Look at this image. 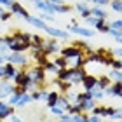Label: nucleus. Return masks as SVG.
<instances>
[{
    "mask_svg": "<svg viewBox=\"0 0 122 122\" xmlns=\"http://www.w3.org/2000/svg\"><path fill=\"white\" fill-rule=\"evenodd\" d=\"M30 38L31 35L28 33H16V35H10V37H5L4 42L7 44L9 51L12 52H23L30 47Z\"/></svg>",
    "mask_w": 122,
    "mask_h": 122,
    "instance_id": "obj_1",
    "label": "nucleus"
},
{
    "mask_svg": "<svg viewBox=\"0 0 122 122\" xmlns=\"http://www.w3.org/2000/svg\"><path fill=\"white\" fill-rule=\"evenodd\" d=\"M84 77H86V73H84V70H82L80 66L71 68V70L66 71V82H71V84H79V82H82Z\"/></svg>",
    "mask_w": 122,
    "mask_h": 122,
    "instance_id": "obj_2",
    "label": "nucleus"
},
{
    "mask_svg": "<svg viewBox=\"0 0 122 122\" xmlns=\"http://www.w3.org/2000/svg\"><path fill=\"white\" fill-rule=\"evenodd\" d=\"M28 77H30V82L33 86H40L44 82V70L40 66H35V68H31L28 71Z\"/></svg>",
    "mask_w": 122,
    "mask_h": 122,
    "instance_id": "obj_3",
    "label": "nucleus"
},
{
    "mask_svg": "<svg viewBox=\"0 0 122 122\" xmlns=\"http://www.w3.org/2000/svg\"><path fill=\"white\" fill-rule=\"evenodd\" d=\"M14 82H16V86L25 87L26 91L33 87V84L30 82V77H28V73H16V77H14Z\"/></svg>",
    "mask_w": 122,
    "mask_h": 122,
    "instance_id": "obj_4",
    "label": "nucleus"
},
{
    "mask_svg": "<svg viewBox=\"0 0 122 122\" xmlns=\"http://www.w3.org/2000/svg\"><path fill=\"white\" fill-rule=\"evenodd\" d=\"M5 61H9L12 65H26V56H23L21 52H12L5 56Z\"/></svg>",
    "mask_w": 122,
    "mask_h": 122,
    "instance_id": "obj_5",
    "label": "nucleus"
},
{
    "mask_svg": "<svg viewBox=\"0 0 122 122\" xmlns=\"http://www.w3.org/2000/svg\"><path fill=\"white\" fill-rule=\"evenodd\" d=\"M73 25H70L68 26V31H73L77 33V35H82V37H92L94 35V31L92 30H87V28H80V26H77L75 25V21H71Z\"/></svg>",
    "mask_w": 122,
    "mask_h": 122,
    "instance_id": "obj_6",
    "label": "nucleus"
},
{
    "mask_svg": "<svg viewBox=\"0 0 122 122\" xmlns=\"http://www.w3.org/2000/svg\"><path fill=\"white\" fill-rule=\"evenodd\" d=\"M9 7H10V10H12V12L19 14L21 18H25V19H28V18H30V14L26 12V9H23V5H19L18 2H12V4L9 5Z\"/></svg>",
    "mask_w": 122,
    "mask_h": 122,
    "instance_id": "obj_7",
    "label": "nucleus"
},
{
    "mask_svg": "<svg viewBox=\"0 0 122 122\" xmlns=\"http://www.w3.org/2000/svg\"><path fill=\"white\" fill-rule=\"evenodd\" d=\"M63 56H65V59L79 58V56H82V51L77 49V47H66V49H63Z\"/></svg>",
    "mask_w": 122,
    "mask_h": 122,
    "instance_id": "obj_8",
    "label": "nucleus"
},
{
    "mask_svg": "<svg viewBox=\"0 0 122 122\" xmlns=\"http://www.w3.org/2000/svg\"><path fill=\"white\" fill-rule=\"evenodd\" d=\"M103 92H107V94H113V96H117L120 98V94H122V89H120V82H115L113 86H108V87H105Z\"/></svg>",
    "mask_w": 122,
    "mask_h": 122,
    "instance_id": "obj_9",
    "label": "nucleus"
},
{
    "mask_svg": "<svg viewBox=\"0 0 122 122\" xmlns=\"http://www.w3.org/2000/svg\"><path fill=\"white\" fill-rule=\"evenodd\" d=\"M9 115H12V107H10V105H5V103H0V120L7 119Z\"/></svg>",
    "mask_w": 122,
    "mask_h": 122,
    "instance_id": "obj_10",
    "label": "nucleus"
},
{
    "mask_svg": "<svg viewBox=\"0 0 122 122\" xmlns=\"http://www.w3.org/2000/svg\"><path fill=\"white\" fill-rule=\"evenodd\" d=\"M46 31L49 33V35H52V37H59V38H66V37H68V33H66V31L58 30V28H52V26H46Z\"/></svg>",
    "mask_w": 122,
    "mask_h": 122,
    "instance_id": "obj_11",
    "label": "nucleus"
},
{
    "mask_svg": "<svg viewBox=\"0 0 122 122\" xmlns=\"http://www.w3.org/2000/svg\"><path fill=\"white\" fill-rule=\"evenodd\" d=\"M12 92V86L9 84V82H0V98H5V96H9V94Z\"/></svg>",
    "mask_w": 122,
    "mask_h": 122,
    "instance_id": "obj_12",
    "label": "nucleus"
},
{
    "mask_svg": "<svg viewBox=\"0 0 122 122\" xmlns=\"http://www.w3.org/2000/svg\"><path fill=\"white\" fill-rule=\"evenodd\" d=\"M4 70H5V77H4V79H14L16 73H18L12 63H10V65H4Z\"/></svg>",
    "mask_w": 122,
    "mask_h": 122,
    "instance_id": "obj_13",
    "label": "nucleus"
},
{
    "mask_svg": "<svg viewBox=\"0 0 122 122\" xmlns=\"http://www.w3.org/2000/svg\"><path fill=\"white\" fill-rule=\"evenodd\" d=\"M54 107H58V108H61L63 110V112H66V110L70 108V101L66 98H59L58 96V99H56V105H54Z\"/></svg>",
    "mask_w": 122,
    "mask_h": 122,
    "instance_id": "obj_14",
    "label": "nucleus"
},
{
    "mask_svg": "<svg viewBox=\"0 0 122 122\" xmlns=\"http://www.w3.org/2000/svg\"><path fill=\"white\" fill-rule=\"evenodd\" d=\"M26 21H28V23H31L33 26H37V28H42V30H46V26H47L46 23H44V19H40V18H31V16H30Z\"/></svg>",
    "mask_w": 122,
    "mask_h": 122,
    "instance_id": "obj_15",
    "label": "nucleus"
},
{
    "mask_svg": "<svg viewBox=\"0 0 122 122\" xmlns=\"http://www.w3.org/2000/svg\"><path fill=\"white\" fill-rule=\"evenodd\" d=\"M82 82H84V87H86V91H89V89H92V87L96 86V79H94V77H91V75H86Z\"/></svg>",
    "mask_w": 122,
    "mask_h": 122,
    "instance_id": "obj_16",
    "label": "nucleus"
},
{
    "mask_svg": "<svg viewBox=\"0 0 122 122\" xmlns=\"http://www.w3.org/2000/svg\"><path fill=\"white\" fill-rule=\"evenodd\" d=\"M30 101H31V96H30V94H26V92H23V94L18 98V101H16V107H23V105L30 103Z\"/></svg>",
    "mask_w": 122,
    "mask_h": 122,
    "instance_id": "obj_17",
    "label": "nucleus"
},
{
    "mask_svg": "<svg viewBox=\"0 0 122 122\" xmlns=\"http://www.w3.org/2000/svg\"><path fill=\"white\" fill-rule=\"evenodd\" d=\"M89 12H91V16H94V18H99V19H105V18H107V12H105L103 9H99V7L89 9Z\"/></svg>",
    "mask_w": 122,
    "mask_h": 122,
    "instance_id": "obj_18",
    "label": "nucleus"
},
{
    "mask_svg": "<svg viewBox=\"0 0 122 122\" xmlns=\"http://www.w3.org/2000/svg\"><path fill=\"white\" fill-rule=\"evenodd\" d=\"M89 94H91L92 98H96V99H98V98H101V96H103V89L96 84V86L92 87V89H89Z\"/></svg>",
    "mask_w": 122,
    "mask_h": 122,
    "instance_id": "obj_19",
    "label": "nucleus"
},
{
    "mask_svg": "<svg viewBox=\"0 0 122 122\" xmlns=\"http://www.w3.org/2000/svg\"><path fill=\"white\" fill-rule=\"evenodd\" d=\"M80 112H84V110H82V107L79 103H77V105H70V108H68V113L70 115H79Z\"/></svg>",
    "mask_w": 122,
    "mask_h": 122,
    "instance_id": "obj_20",
    "label": "nucleus"
},
{
    "mask_svg": "<svg viewBox=\"0 0 122 122\" xmlns=\"http://www.w3.org/2000/svg\"><path fill=\"white\" fill-rule=\"evenodd\" d=\"M96 84L101 87V89H105V87L110 86V79L108 77H99V79H96Z\"/></svg>",
    "mask_w": 122,
    "mask_h": 122,
    "instance_id": "obj_21",
    "label": "nucleus"
},
{
    "mask_svg": "<svg viewBox=\"0 0 122 122\" xmlns=\"http://www.w3.org/2000/svg\"><path fill=\"white\" fill-rule=\"evenodd\" d=\"M56 99H58V92H49V94H47V99H46V101L49 103V108L56 105Z\"/></svg>",
    "mask_w": 122,
    "mask_h": 122,
    "instance_id": "obj_22",
    "label": "nucleus"
},
{
    "mask_svg": "<svg viewBox=\"0 0 122 122\" xmlns=\"http://www.w3.org/2000/svg\"><path fill=\"white\" fill-rule=\"evenodd\" d=\"M77 10H79V12H80L82 16H84V18H89V16H91L89 9H87L84 4H77Z\"/></svg>",
    "mask_w": 122,
    "mask_h": 122,
    "instance_id": "obj_23",
    "label": "nucleus"
},
{
    "mask_svg": "<svg viewBox=\"0 0 122 122\" xmlns=\"http://www.w3.org/2000/svg\"><path fill=\"white\" fill-rule=\"evenodd\" d=\"M107 33H110L112 37H115V40H117V42L122 40V33H120V30H113V28H110V26H108V31H107Z\"/></svg>",
    "mask_w": 122,
    "mask_h": 122,
    "instance_id": "obj_24",
    "label": "nucleus"
},
{
    "mask_svg": "<svg viewBox=\"0 0 122 122\" xmlns=\"http://www.w3.org/2000/svg\"><path fill=\"white\" fill-rule=\"evenodd\" d=\"M9 54V47H7V44H5L4 40H0V56H7Z\"/></svg>",
    "mask_w": 122,
    "mask_h": 122,
    "instance_id": "obj_25",
    "label": "nucleus"
},
{
    "mask_svg": "<svg viewBox=\"0 0 122 122\" xmlns=\"http://www.w3.org/2000/svg\"><path fill=\"white\" fill-rule=\"evenodd\" d=\"M56 51H58V46L54 42H49L46 46V49H44V52H56Z\"/></svg>",
    "mask_w": 122,
    "mask_h": 122,
    "instance_id": "obj_26",
    "label": "nucleus"
},
{
    "mask_svg": "<svg viewBox=\"0 0 122 122\" xmlns=\"http://www.w3.org/2000/svg\"><path fill=\"white\" fill-rule=\"evenodd\" d=\"M96 30H99V31H105V33L108 31V25H105V19H101V21H99V23L96 25Z\"/></svg>",
    "mask_w": 122,
    "mask_h": 122,
    "instance_id": "obj_27",
    "label": "nucleus"
},
{
    "mask_svg": "<svg viewBox=\"0 0 122 122\" xmlns=\"http://www.w3.org/2000/svg\"><path fill=\"white\" fill-rule=\"evenodd\" d=\"M112 7L115 12H120L122 10V4H120V0H112Z\"/></svg>",
    "mask_w": 122,
    "mask_h": 122,
    "instance_id": "obj_28",
    "label": "nucleus"
},
{
    "mask_svg": "<svg viewBox=\"0 0 122 122\" xmlns=\"http://www.w3.org/2000/svg\"><path fill=\"white\" fill-rule=\"evenodd\" d=\"M108 26H110V28H113V30H120L122 28V21L117 19V21H113V23H110Z\"/></svg>",
    "mask_w": 122,
    "mask_h": 122,
    "instance_id": "obj_29",
    "label": "nucleus"
},
{
    "mask_svg": "<svg viewBox=\"0 0 122 122\" xmlns=\"http://www.w3.org/2000/svg\"><path fill=\"white\" fill-rule=\"evenodd\" d=\"M54 65H58V68H66V66H68V63H66V59H65V58L56 59V63H54Z\"/></svg>",
    "mask_w": 122,
    "mask_h": 122,
    "instance_id": "obj_30",
    "label": "nucleus"
},
{
    "mask_svg": "<svg viewBox=\"0 0 122 122\" xmlns=\"http://www.w3.org/2000/svg\"><path fill=\"white\" fill-rule=\"evenodd\" d=\"M112 79H113V82H120V70H113L112 71Z\"/></svg>",
    "mask_w": 122,
    "mask_h": 122,
    "instance_id": "obj_31",
    "label": "nucleus"
},
{
    "mask_svg": "<svg viewBox=\"0 0 122 122\" xmlns=\"http://www.w3.org/2000/svg\"><path fill=\"white\" fill-rule=\"evenodd\" d=\"M46 70H49V71H54V73H58V66H54L52 63H46Z\"/></svg>",
    "mask_w": 122,
    "mask_h": 122,
    "instance_id": "obj_32",
    "label": "nucleus"
},
{
    "mask_svg": "<svg viewBox=\"0 0 122 122\" xmlns=\"http://www.w3.org/2000/svg\"><path fill=\"white\" fill-rule=\"evenodd\" d=\"M51 113H54V115H63V110L58 108V107H51Z\"/></svg>",
    "mask_w": 122,
    "mask_h": 122,
    "instance_id": "obj_33",
    "label": "nucleus"
},
{
    "mask_svg": "<svg viewBox=\"0 0 122 122\" xmlns=\"http://www.w3.org/2000/svg\"><path fill=\"white\" fill-rule=\"evenodd\" d=\"M73 122H87V117H82V115H73Z\"/></svg>",
    "mask_w": 122,
    "mask_h": 122,
    "instance_id": "obj_34",
    "label": "nucleus"
},
{
    "mask_svg": "<svg viewBox=\"0 0 122 122\" xmlns=\"http://www.w3.org/2000/svg\"><path fill=\"white\" fill-rule=\"evenodd\" d=\"M91 2L98 4V5H107V4H110V0H91Z\"/></svg>",
    "mask_w": 122,
    "mask_h": 122,
    "instance_id": "obj_35",
    "label": "nucleus"
},
{
    "mask_svg": "<svg viewBox=\"0 0 122 122\" xmlns=\"http://www.w3.org/2000/svg\"><path fill=\"white\" fill-rule=\"evenodd\" d=\"M87 122H101V119H99L98 115H94V117H91V119H87Z\"/></svg>",
    "mask_w": 122,
    "mask_h": 122,
    "instance_id": "obj_36",
    "label": "nucleus"
},
{
    "mask_svg": "<svg viewBox=\"0 0 122 122\" xmlns=\"http://www.w3.org/2000/svg\"><path fill=\"white\" fill-rule=\"evenodd\" d=\"M40 19H47V21H52V16H49V14H40Z\"/></svg>",
    "mask_w": 122,
    "mask_h": 122,
    "instance_id": "obj_37",
    "label": "nucleus"
},
{
    "mask_svg": "<svg viewBox=\"0 0 122 122\" xmlns=\"http://www.w3.org/2000/svg\"><path fill=\"white\" fill-rule=\"evenodd\" d=\"M112 65H113V68H115V70H120V66H122L119 59H117V61H113V63H112Z\"/></svg>",
    "mask_w": 122,
    "mask_h": 122,
    "instance_id": "obj_38",
    "label": "nucleus"
},
{
    "mask_svg": "<svg viewBox=\"0 0 122 122\" xmlns=\"http://www.w3.org/2000/svg\"><path fill=\"white\" fill-rule=\"evenodd\" d=\"M14 0H0V5H10Z\"/></svg>",
    "mask_w": 122,
    "mask_h": 122,
    "instance_id": "obj_39",
    "label": "nucleus"
},
{
    "mask_svg": "<svg viewBox=\"0 0 122 122\" xmlns=\"http://www.w3.org/2000/svg\"><path fill=\"white\" fill-rule=\"evenodd\" d=\"M5 77V70H4V65H0V79Z\"/></svg>",
    "mask_w": 122,
    "mask_h": 122,
    "instance_id": "obj_40",
    "label": "nucleus"
},
{
    "mask_svg": "<svg viewBox=\"0 0 122 122\" xmlns=\"http://www.w3.org/2000/svg\"><path fill=\"white\" fill-rule=\"evenodd\" d=\"M10 122H21V119L16 117V115H12V117H10Z\"/></svg>",
    "mask_w": 122,
    "mask_h": 122,
    "instance_id": "obj_41",
    "label": "nucleus"
},
{
    "mask_svg": "<svg viewBox=\"0 0 122 122\" xmlns=\"http://www.w3.org/2000/svg\"><path fill=\"white\" fill-rule=\"evenodd\" d=\"M4 14H5V10H4V7H2V5H0V19L4 18Z\"/></svg>",
    "mask_w": 122,
    "mask_h": 122,
    "instance_id": "obj_42",
    "label": "nucleus"
},
{
    "mask_svg": "<svg viewBox=\"0 0 122 122\" xmlns=\"http://www.w3.org/2000/svg\"><path fill=\"white\" fill-rule=\"evenodd\" d=\"M33 2H35V0H33Z\"/></svg>",
    "mask_w": 122,
    "mask_h": 122,
    "instance_id": "obj_43",
    "label": "nucleus"
}]
</instances>
